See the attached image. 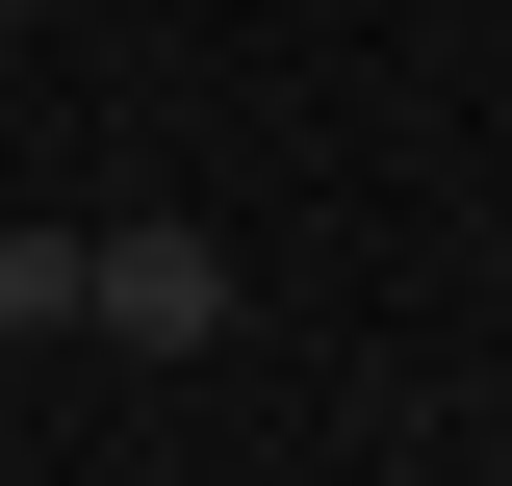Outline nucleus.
<instances>
[{"instance_id": "obj_1", "label": "nucleus", "mask_w": 512, "mask_h": 486, "mask_svg": "<svg viewBox=\"0 0 512 486\" xmlns=\"http://www.w3.org/2000/svg\"><path fill=\"white\" fill-rule=\"evenodd\" d=\"M77 333H128V359H205V333H231V256L154 205V231H103V256H77Z\"/></svg>"}, {"instance_id": "obj_2", "label": "nucleus", "mask_w": 512, "mask_h": 486, "mask_svg": "<svg viewBox=\"0 0 512 486\" xmlns=\"http://www.w3.org/2000/svg\"><path fill=\"white\" fill-rule=\"evenodd\" d=\"M77 256L103 231H0V333H77Z\"/></svg>"}, {"instance_id": "obj_3", "label": "nucleus", "mask_w": 512, "mask_h": 486, "mask_svg": "<svg viewBox=\"0 0 512 486\" xmlns=\"http://www.w3.org/2000/svg\"><path fill=\"white\" fill-rule=\"evenodd\" d=\"M0 26H52V0H0Z\"/></svg>"}, {"instance_id": "obj_4", "label": "nucleus", "mask_w": 512, "mask_h": 486, "mask_svg": "<svg viewBox=\"0 0 512 486\" xmlns=\"http://www.w3.org/2000/svg\"><path fill=\"white\" fill-rule=\"evenodd\" d=\"M487 77H512V52H487Z\"/></svg>"}]
</instances>
